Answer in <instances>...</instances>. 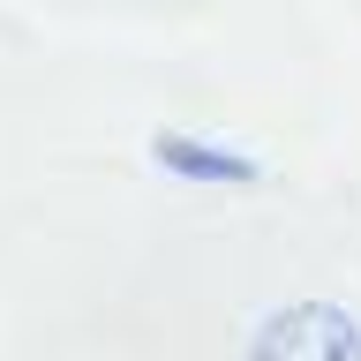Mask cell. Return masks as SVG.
Listing matches in <instances>:
<instances>
[{
	"mask_svg": "<svg viewBox=\"0 0 361 361\" xmlns=\"http://www.w3.org/2000/svg\"><path fill=\"white\" fill-rule=\"evenodd\" d=\"M75 8H106V16H196L219 0H75Z\"/></svg>",
	"mask_w": 361,
	"mask_h": 361,
	"instance_id": "cell-1",
	"label": "cell"
},
{
	"mask_svg": "<svg viewBox=\"0 0 361 361\" xmlns=\"http://www.w3.org/2000/svg\"><path fill=\"white\" fill-rule=\"evenodd\" d=\"M354 16H361V0H354Z\"/></svg>",
	"mask_w": 361,
	"mask_h": 361,
	"instance_id": "cell-2",
	"label": "cell"
}]
</instances>
